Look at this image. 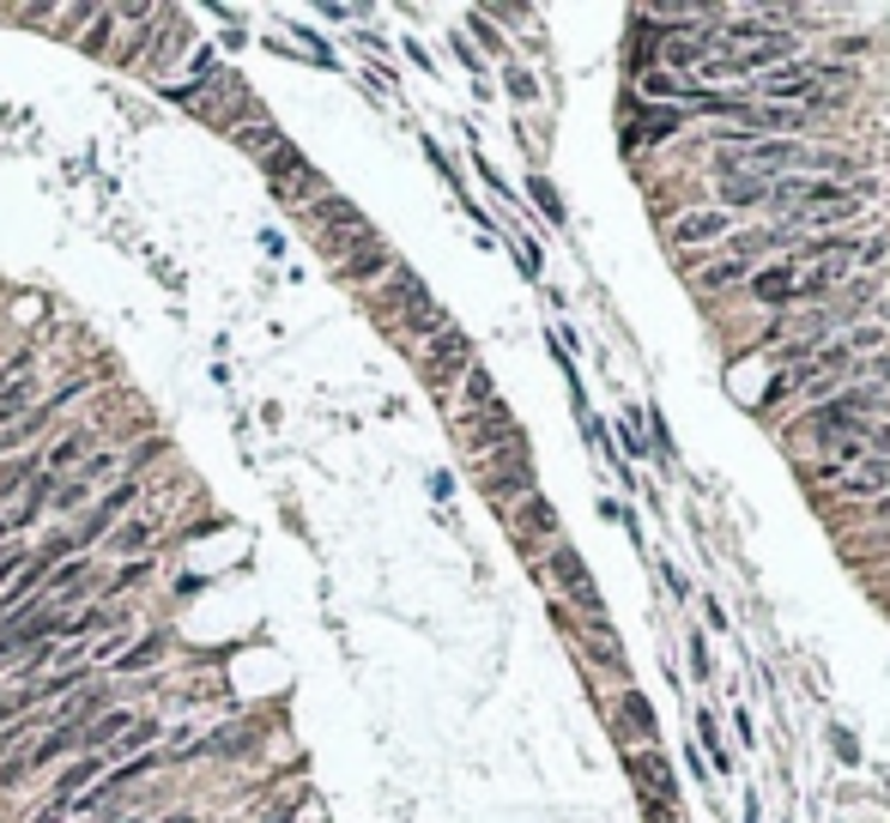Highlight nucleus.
<instances>
[{"instance_id": "nucleus-24", "label": "nucleus", "mask_w": 890, "mask_h": 823, "mask_svg": "<svg viewBox=\"0 0 890 823\" xmlns=\"http://www.w3.org/2000/svg\"><path fill=\"white\" fill-rule=\"evenodd\" d=\"M164 455H170V436H146V442L122 448V479H139V472H146L152 460H164Z\"/></svg>"}, {"instance_id": "nucleus-3", "label": "nucleus", "mask_w": 890, "mask_h": 823, "mask_svg": "<svg viewBox=\"0 0 890 823\" xmlns=\"http://www.w3.org/2000/svg\"><path fill=\"white\" fill-rule=\"evenodd\" d=\"M824 61H782L757 80L752 103H794V110H824Z\"/></svg>"}, {"instance_id": "nucleus-16", "label": "nucleus", "mask_w": 890, "mask_h": 823, "mask_svg": "<svg viewBox=\"0 0 890 823\" xmlns=\"http://www.w3.org/2000/svg\"><path fill=\"white\" fill-rule=\"evenodd\" d=\"M842 497H890V460H860V472H842Z\"/></svg>"}, {"instance_id": "nucleus-33", "label": "nucleus", "mask_w": 890, "mask_h": 823, "mask_svg": "<svg viewBox=\"0 0 890 823\" xmlns=\"http://www.w3.org/2000/svg\"><path fill=\"white\" fill-rule=\"evenodd\" d=\"M534 200L546 206V218H551V225H563V200L551 195V183H546V176H534Z\"/></svg>"}, {"instance_id": "nucleus-29", "label": "nucleus", "mask_w": 890, "mask_h": 823, "mask_svg": "<svg viewBox=\"0 0 890 823\" xmlns=\"http://www.w3.org/2000/svg\"><path fill=\"white\" fill-rule=\"evenodd\" d=\"M115 24H122V12H92V37H85V55H110V43H115Z\"/></svg>"}, {"instance_id": "nucleus-32", "label": "nucleus", "mask_w": 890, "mask_h": 823, "mask_svg": "<svg viewBox=\"0 0 890 823\" xmlns=\"http://www.w3.org/2000/svg\"><path fill=\"white\" fill-rule=\"evenodd\" d=\"M503 80H509V97H521V103H534V97H539V85H534V73H527V67H509Z\"/></svg>"}, {"instance_id": "nucleus-38", "label": "nucleus", "mask_w": 890, "mask_h": 823, "mask_svg": "<svg viewBox=\"0 0 890 823\" xmlns=\"http://www.w3.org/2000/svg\"><path fill=\"white\" fill-rule=\"evenodd\" d=\"M691 673H696V678H708V673H715V666H708V648H703V636H691Z\"/></svg>"}, {"instance_id": "nucleus-28", "label": "nucleus", "mask_w": 890, "mask_h": 823, "mask_svg": "<svg viewBox=\"0 0 890 823\" xmlns=\"http://www.w3.org/2000/svg\"><path fill=\"white\" fill-rule=\"evenodd\" d=\"M49 503H55V514H73V509H85V503H92V485H85L80 472H68V479L55 485V497H49Z\"/></svg>"}, {"instance_id": "nucleus-11", "label": "nucleus", "mask_w": 890, "mask_h": 823, "mask_svg": "<svg viewBox=\"0 0 890 823\" xmlns=\"http://www.w3.org/2000/svg\"><path fill=\"white\" fill-rule=\"evenodd\" d=\"M721 200L727 206H769L776 200V176H764V170H721Z\"/></svg>"}, {"instance_id": "nucleus-4", "label": "nucleus", "mask_w": 890, "mask_h": 823, "mask_svg": "<svg viewBox=\"0 0 890 823\" xmlns=\"http://www.w3.org/2000/svg\"><path fill=\"white\" fill-rule=\"evenodd\" d=\"M473 364H479V357H473V340L460 327H443L436 340H424V352H418V369H424V382H431L436 400H448L455 382L467 376Z\"/></svg>"}, {"instance_id": "nucleus-27", "label": "nucleus", "mask_w": 890, "mask_h": 823, "mask_svg": "<svg viewBox=\"0 0 890 823\" xmlns=\"http://www.w3.org/2000/svg\"><path fill=\"white\" fill-rule=\"evenodd\" d=\"M618 709H624L630 732H642V739H654V709H649V697H642V690H630V685H624V697H618Z\"/></svg>"}, {"instance_id": "nucleus-34", "label": "nucleus", "mask_w": 890, "mask_h": 823, "mask_svg": "<svg viewBox=\"0 0 890 823\" xmlns=\"http://www.w3.org/2000/svg\"><path fill=\"white\" fill-rule=\"evenodd\" d=\"M890 254V242L884 237H867V242H855V267H879Z\"/></svg>"}, {"instance_id": "nucleus-14", "label": "nucleus", "mask_w": 890, "mask_h": 823, "mask_svg": "<svg viewBox=\"0 0 890 823\" xmlns=\"http://www.w3.org/2000/svg\"><path fill=\"white\" fill-rule=\"evenodd\" d=\"M134 720H139L134 709H103V715L92 720V727L80 732V751H103V757H110V751H115V739H122V732L134 727Z\"/></svg>"}, {"instance_id": "nucleus-26", "label": "nucleus", "mask_w": 890, "mask_h": 823, "mask_svg": "<svg viewBox=\"0 0 890 823\" xmlns=\"http://www.w3.org/2000/svg\"><path fill=\"white\" fill-rule=\"evenodd\" d=\"M230 139H237V146L249 152V158H267V152H273V146H279V139H286V134H279L273 122H255V127H237V134H230Z\"/></svg>"}, {"instance_id": "nucleus-35", "label": "nucleus", "mask_w": 890, "mask_h": 823, "mask_svg": "<svg viewBox=\"0 0 890 823\" xmlns=\"http://www.w3.org/2000/svg\"><path fill=\"white\" fill-rule=\"evenodd\" d=\"M696 732H703V744H708V763H715V769H727V757H721V739H715V720H708V709L696 715Z\"/></svg>"}, {"instance_id": "nucleus-15", "label": "nucleus", "mask_w": 890, "mask_h": 823, "mask_svg": "<svg viewBox=\"0 0 890 823\" xmlns=\"http://www.w3.org/2000/svg\"><path fill=\"white\" fill-rule=\"evenodd\" d=\"M515 533L521 539H551V545H558V509L546 503V497H521V509H515Z\"/></svg>"}, {"instance_id": "nucleus-13", "label": "nucleus", "mask_w": 890, "mask_h": 823, "mask_svg": "<svg viewBox=\"0 0 890 823\" xmlns=\"http://www.w3.org/2000/svg\"><path fill=\"white\" fill-rule=\"evenodd\" d=\"M255 164H261V176L273 183V195H279V188H291V176H297V183L309 176V158L291 146V139H279V146L267 152V158H255Z\"/></svg>"}, {"instance_id": "nucleus-1", "label": "nucleus", "mask_w": 890, "mask_h": 823, "mask_svg": "<svg viewBox=\"0 0 890 823\" xmlns=\"http://www.w3.org/2000/svg\"><path fill=\"white\" fill-rule=\"evenodd\" d=\"M860 200H867V183L842 188V183H824V176H776V212L794 218V230L806 225H836V218H860Z\"/></svg>"}, {"instance_id": "nucleus-20", "label": "nucleus", "mask_w": 890, "mask_h": 823, "mask_svg": "<svg viewBox=\"0 0 890 823\" xmlns=\"http://www.w3.org/2000/svg\"><path fill=\"white\" fill-rule=\"evenodd\" d=\"M497 400V388H491V369H479L473 364L467 376H460V418H479L485 406Z\"/></svg>"}, {"instance_id": "nucleus-37", "label": "nucleus", "mask_w": 890, "mask_h": 823, "mask_svg": "<svg viewBox=\"0 0 890 823\" xmlns=\"http://www.w3.org/2000/svg\"><path fill=\"white\" fill-rule=\"evenodd\" d=\"M68 817H73L68 805H49V800H37V812L24 817V823H68Z\"/></svg>"}, {"instance_id": "nucleus-12", "label": "nucleus", "mask_w": 890, "mask_h": 823, "mask_svg": "<svg viewBox=\"0 0 890 823\" xmlns=\"http://www.w3.org/2000/svg\"><path fill=\"white\" fill-rule=\"evenodd\" d=\"M164 654H170V629H152V636H139L134 648H122V654H115V660H110V673H115V678L152 673V666H158Z\"/></svg>"}, {"instance_id": "nucleus-40", "label": "nucleus", "mask_w": 890, "mask_h": 823, "mask_svg": "<svg viewBox=\"0 0 890 823\" xmlns=\"http://www.w3.org/2000/svg\"><path fill=\"white\" fill-rule=\"evenodd\" d=\"M884 412H890V394H884Z\"/></svg>"}, {"instance_id": "nucleus-39", "label": "nucleus", "mask_w": 890, "mask_h": 823, "mask_svg": "<svg viewBox=\"0 0 890 823\" xmlns=\"http://www.w3.org/2000/svg\"><path fill=\"white\" fill-rule=\"evenodd\" d=\"M872 521H884V527H890V497H879V503H872Z\"/></svg>"}, {"instance_id": "nucleus-17", "label": "nucleus", "mask_w": 890, "mask_h": 823, "mask_svg": "<svg viewBox=\"0 0 890 823\" xmlns=\"http://www.w3.org/2000/svg\"><path fill=\"white\" fill-rule=\"evenodd\" d=\"M92 455V430H73V436H61V442H49L43 448V472H55V479H68L80 460Z\"/></svg>"}, {"instance_id": "nucleus-30", "label": "nucleus", "mask_w": 890, "mask_h": 823, "mask_svg": "<svg viewBox=\"0 0 890 823\" xmlns=\"http://www.w3.org/2000/svg\"><path fill=\"white\" fill-rule=\"evenodd\" d=\"M24 563H31V545H7V551H0V587H7Z\"/></svg>"}, {"instance_id": "nucleus-21", "label": "nucleus", "mask_w": 890, "mask_h": 823, "mask_svg": "<svg viewBox=\"0 0 890 823\" xmlns=\"http://www.w3.org/2000/svg\"><path fill=\"white\" fill-rule=\"evenodd\" d=\"M745 267H752V261H739V254H721V261H703V267H696V285H703V291L745 285Z\"/></svg>"}, {"instance_id": "nucleus-2", "label": "nucleus", "mask_w": 890, "mask_h": 823, "mask_svg": "<svg viewBox=\"0 0 890 823\" xmlns=\"http://www.w3.org/2000/svg\"><path fill=\"white\" fill-rule=\"evenodd\" d=\"M376 309H382V315H394L400 333H406V340H418V345L436 340L443 327H455V321H448V309L436 303L431 291H424V279L406 273V267H394V273H389V285H382Z\"/></svg>"}, {"instance_id": "nucleus-9", "label": "nucleus", "mask_w": 890, "mask_h": 823, "mask_svg": "<svg viewBox=\"0 0 890 823\" xmlns=\"http://www.w3.org/2000/svg\"><path fill=\"white\" fill-rule=\"evenodd\" d=\"M394 267L400 261H394V249L382 237H358L352 249L340 254V279H345V285H376V279L394 273Z\"/></svg>"}, {"instance_id": "nucleus-6", "label": "nucleus", "mask_w": 890, "mask_h": 823, "mask_svg": "<svg viewBox=\"0 0 890 823\" xmlns=\"http://www.w3.org/2000/svg\"><path fill=\"white\" fill-rule=\"evenodd\" d=\"M297 218H303V225H315V237H340V242H345V237H376V230L364 225V212H358L345 195H315Z\"/></svg>"}, {"instance_id": "nucleus-5", "label": "nucleus", "mask_w": 890, "mask_h": 823, "mask_svg": "<svg viewBox=\"0 0 890 823\" xmlns=\"http://www.w3.org/2000/svg\"><path fill=\"white\" fill-rule=\"evenodd\" d=\"M546 570H551V582L563 587V600H570L588 624H600V617H606V600H600V587H593L588 563L576 558V545H563V539H558V545H551V558H546Z\"/></svg>"}, {"instance_id": "nucleus-18", "label": "nucleus", "mask_w": 890, "mask_h": 823, "mask_svg": "<svg viewBox=\"0 0 890 823\" xmlns=\"http://www.w3.org/2000/svg\"><path fill=\"white\" fill-rule=\"evenodd\" d=\"M152 570H158V563H152V558H134V563H122V570H115L110 582H97V600H103V606H122V594H134V587H146V582H152Z\"/></svg>"}, {"instance_id": "nucleus-22", "label": "nucleus", "mask_w": 890, "mask_h": 823, "mask_svg": "<svg viewBox=\"0 0 890 823\" xmlns=\"http://www.w3.org/2000/svg\"><path fill=\"white\" fill-rule=\"evenodd\" d=\"M679 127H685V115H679V110H642V115H637V134H630V146H637V139L661 146V139H673Z\"/></svg>"}, {"instance_id": "nucleus-31", "label": "nucleus", "mask_w": 890, "mask_h": 823, "mask_svg": "<svg viewBox=\"0 0 890 823\" xmlns=\"http://www.w3.org/2000/svg\"><path fill=\"white\" fill-rule=\"evenodd\" d=\"M92 12H97V7H68V12H55V37H73L80 24H92Z\"/></svg>"}, {"instance_id": "nucleus-25", "label": "nucleus", "mask_w": 890, "mask_h": 823, "mask_svg": "<svg viewBox=\"0 0 890 823\" xmlns=\"http://www.w3.org/2000/svg\"><path fill=\"white\" fill-rule=\"evenodd\" d=\"M642 97H654V103H661V97H703V92H696V85H685L679 73L649 67V73H642Z\"/></svg>"}, {"instance_id": "nucleus-19", "label": "nucleus", "mask_w": 890, "mask_h": 823, "mask_svg": "<svg viewBox=\"0 0 890 823\" xmlns=\"http://www.w3.org/2000/svg\"><path fill=\"white\" fill-rule=\"evenodd\" d=\"M31 406H37V382L31 376H12L7 388H0V430H12Z\"/></svg>"}, {"instance_id": "nucleus-23", "label": "nucleus", "mask_w": 890, "mask_h": 823, "mask_svg": "<svg viewBox=\"0 0 890 823\" xmlns=\"http://www.w3.org/2000/svg\"><path fill=\"white\" fill-rule=\"evenodd\" d=\"M794 267L782 261V267H769V273H757V279H745L752 285V298H764V303H794Z\"/></svg>"}, {"instance_id": "nucleus-7", "label": "nucleus", "mask_w": 890, "mask_h": 823, "mask_svg": "<svg viewBox=\"0 0 890 823\" xmlns=\"http://www.w3.org/2000/svg\"><path fill=\"white\" fill-rule=\"evenodd\" d=\"M103 775H110V757H103V751H73V763L55 769V781H49L43 800H49V805H73L85 788H97Z\"/></svg>"}, {"instance_id": "nucleus-36", "label": "nucleus", "mask_w": 890, "mask_h": 823, "mask_svg": "<svg viewBox=\"0 0 890 823\" xmlns=\"http://www.w3.org/2000/svg\"><path fill=\"white\" fill-rule=\"evenodd\" d=\"M867 382H872V388H890V345H884V352L867 364Z\"/></svg>"}, {"instance_id": "nucleus-10", "label": "nucleus", "mask_w": 890, "mask_h": 823, "mask_svg": "<svg viewBox=\"0 0 890 823\" xmlns=\"http://www.w3.org/2000/svg\"><path fill=\"white\" fill-rule=\"evenodd\" d=\"M103 545H110V551H115V558H122V563L146 558V551L158 545V514H134V521H115Z\"/></svg>"}, {"instance_id": "nucleus-8", "label": "nucleus", "mask_w": 890, "mask_h": 823, "mask_svg": "<svg viewBox=\"0 0 890 823\" xmlns=\"http://www.w3.org/2000/svg\"><path fill=\"white\" fill-rule=\"evenodd\" d=\"M733 212L727 206H691L673 218V249H708V242H727Z\"/></svg>"}]
</instances>
